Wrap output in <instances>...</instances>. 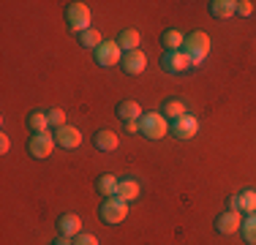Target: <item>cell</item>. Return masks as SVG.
<instances>
[{
  "label": "cell",
  "mask_w": 256,
  "mask_h": 245,
  "mask_svg": "<svg viewBox=\"0 0 256 245\" xmlns=\"http://www.w3.org/2000/svg\"><path fill=\"white\" fill-rule=\"evenodd\" d=\"M66 22H68V28L74 30V33L82 36L84 30H90L93 14H90V8L84 3H68V8H66Z\"/></svg>",
  "instance_id": "obj_3"
},
{
  "label": "cell",
  "mask_w": 256,
  "mask_h": 245,
  "mask_svg": "<svg viewBox=\"0 0 256 245\" xmlns=\"http://www.w3.org/2000/svg\"><path fill=\"white\" fill-rule=\"evenodd\" d=\"M8 147H11V139L6 136V134H3V136H0V152H3V156H6V152H8Z\"/></svg>",
  "instance_id": "obj_28"
},
{
  "label": "cell",
  "mask_w": 256,
  "mask_h": 245,
  "mask_svg": "<svg viewBox=\"0 0 256 245\" xmlns=\"http://www.w3.org/2000/svg\"><path fill=\"white\" fill-rule=\"evenodd\" d=\"M161 68L166 71V74H182V71H188L191 68V60H188V54L182 52H166L161 58Z\"/></svg>",
  "instance_id": "obj_8"
},
{
  "label": "cell",
  "mask_w": 256,
  "mask_h": 245,
  "mask_svg": "<svg viewBox=\"0 0 256 245\" xmlns=\"http://www.w3.org/2000/svg\"><path fill=\"white\" fill-rule=\"evenodd\" d=\"M240 232H242V240H246L248 245H256V212H251V216L242 220Z\"/></svg>",
  "instance_id": "obj_22"
},
{
  "label": "cell",
  "mask_w": 256,
  "mask_h": 245,
  "mask_svg": "<svg viewBox=\"0 0 256 245\" xmlns=\"http://www.w3.org/2000/svg\"><path fill=\"white\" fill-rule=\"evenodd\" d=\"M123 71L126 74H131V76H139L144 68H148V58H144V52L142 49H134V52H126L123 54Z\"/></svg>",
  "instance_id": "obj_9"
},
{
  "label": "cell",
  "mask_w": 256,
  "mask_h": 245,
  "mask_svg": "<svg viewBox=\"0 0 256 245\" xmlns=\"http://www.w3.org/2000/svg\"><path fill=\"white\" fill-rule=\"evenodd\" d=\"M139 134L148 139H153V142H158V139H164L169 134V120L164 118L161 112H148L142 114V120H139Z\"/></svg>",
  "instance_id": "obj_2"
},
{
  "label": "cell",
  "mask_w": 256,
  "mask_h": 245,
  "mask_svg": "<svg viewBox=\"0 0 256 245\" xmlns=\"http://www.w3.org/2000/svg\"><path fill=\"white\" fill-rule=\"evenodd\" d=\"M161 44L166 46V52H180L182 44H186V36H182L180 30H166V33L161 36Z\"/></svg>",
  "instance_id": "obj_18"
},
{
  "label": "cell",
  "mask_w": 256,
  "mask_h": 245,
  "mask_svg": "<svg viewBox=\"0 0 256 245\" xmlns=\"http://www.w3.org/2000/svg\"><path fill=\"white\" fill-rule=\"evenodd\" d=\"M237 199H240V210H246L248 216H251V212H256V191H254V188L242 191Z\"/></svg>",
  "instance_id": "obj_24"
},
{
  "label": "cell",
  "mask_w": 256,
  "mask_h": 245,
  "mask_svg": "<svg viewBox=\"0 0 256 245\" xmlns=\"http://www.w3.org/2000/svg\"><path fill=\"white\" fill-rule=\"evenodd\" d=\"M54 144H58V139H54L50 131H44V134H33V136H30V142H28V152H30L33 158H38V161H44V158H50V156H52Z\"/></svg>",
  "instance_id": "obj_5"
},
{
  "label": "cell",
  "mask_w": 256,
  "mask_h": 245,
  "mask_svg": "<svg viewBox=\"0 0 256 245\" xmlns=\"http://www.w3.org/2000/svg\"><path fill=\"white\" fill-rule=\"evenodd\" d=\"M54 139H58V144L63 147V150H76L79 144H82V134H79V128L74 126H63L54 131Z\"/></svg>",
  "instance_id": "obj_10"
},
{
  "label": "cell",
  "mask_w": 256,
  "mask_h": 245,
  "mask_svg": "<svg viewBox=\"0 0 256 245\" xmlns=\"http://www.w3.org/2000/svg\"><path fill=\"white\" fill-rule=\"evenodd\" d=\"M58 232L63 237H76L82 234V218L74 216V212H66V216L58 218Z\"/></svg>",
  "instance_id": "obj_11"
},
{
  "label": "cell",
  "mask_w": 256,
  "mask_h": 245,
  "mask_svg": "<svg viewBox=\"0 0 256 245\" xmlns=\"http://www.w3.org/2000/svg\"><path fill=\"white\" fill-rule=\"evenodd\" d=\"M98 216L104 224H109V226H118V224H123L126 216H128V202L123 199H118V196H112V199H106L101 204V210H98Z\"/></svg>",
  "instance_id": "obj_4"
},
{
  "label": "cell",
  "mask_w": 256,
  "mask_h": 245,
  "mask_svg": "<svg viewBox=\"0 0 256 245\" xmlns=\"http://www.w3.org/2000/svg\"><path fill=\"white\" fill-rule=\"evenodd\" d=\"M118 199H123V202H134L139 196V182L136 180H131V177H126V180H120L118 182Z\"/></svg>",
  "instance_id": "obj_16"
},
{
  "label": "cell",
  "mask_w": 256,
  "mask_h": 245,
  "mask_svg": "<svg viewBox=\"0 0 256 245\" xmlns=\"http://www.w3.org/2000/svg\"><path fill=\"white\" fill-rule=\"evenodd\" d=\"M142 106H139L136 101H123L118 106V118L123 120V122H131V120H142Z\"/></svg>",
  "instance_id": "obj_14"
},
{
  "label": "cell",
  "mask_w": 256,
  "mask_h": 245,
  "mask_svg": "<svg viewBox=\"0 0 256 245\" xmlns=\"http://www.w3.org/2000/svg\"><path fill=\"white\" fill-rule=\"evenodd\" d=\"M54 245H74V237H63V234H60Z\"/></svg>",
  "instance_id": "obj_30"
},
{
  "label": "cell",
  "mask_w": 256,
  "mask_h": 245,
  "mask_svg": "<svg viewBox=\"0 0 256 245\" xmlns=\"http://www.w3.org/2000/svg\"><path fill=\"white\" fill-rule=\"evenodd\" d=\"M240 226H242L240 212L226 210L224 216H218V218H216V229L221 232V234H234V232H240Z\"/></svg>",
  "instance_id": "obj_12"
},
{
  "label": "cell",
  "mask_w": 256,
  "mask_h": 245,
  "mask_svg": "<svg viewBox=\"0 0 256 245\" xmlns=\"http://www.w3.org/2000/svg\"><path fill=\"white\" fill-rule=\"evenodd\" d=\"M46 114H50V126L54 128V131L66 126V112L63 109H52V112H46Z\"/></svg>",
  "instance_id": "obj_25"
},
{
  "label": "cell",
  "mask_w": 256,
  "mask_h": 245,
  "mask_svg": "<svg viewBox=\"0 0 256 245\" xmlns=\"http://www.w3.org/2000/svg\"><path fill=\"white\" fill-rule=\"evenodd\" d=\"M237 14H240V16H251L254 14V3H251V0H240V3H237Z\"/></svg>",
  "instance_id": "obj_27"
},
{
  "label": "cell",
  "mask_w": 256,
  "mask_h": 245,
  "mask_svg": "<svg viewBox=\"0 0 256 245\" xmlns=\"http://www.w3.org/2000/svg\"><path fill=\"white\" fill-rule=\"evenodd\" d=\"M114 41H118L120 49H126V52H134V49H139V41H142V36H139V30L128 28V30H123V33H120Z\"/></svg>",
  "instance_id": "obj_15"
},
{
  "label": "cell",
  "mask_w": 256,
  "mask_h": 245,
  "mask_svg": "<svg viewBox=\"0 0 256 245\" xmlns=\"http://www.w3.org/2000/svg\"><path fill=\"white\" fill-rule=\"evenodd\" d=\"M210 36L202 33V30H194L191 36H186V44H182V52L188 54V60H191V68L194 66H202L204 58L210 54Z\"/></svg>",
  "instance_id": "obj_1"
},
{
  "label": "cell",
  "mask_w": 256,
  "mask_h": 245,
  "mask_svg": "<svg viewBox=\"0 0 256 245\" xmlns=\"http://www.w3.org/2000/svg\"><path fill=\"white\" fill-rule=\"evenodd\" d=\"M126 128L131 134H139V120H131V122H126Z\"/></svg>",
  "instance_id": "obj_29"
},
{
  "label": "cell",
  "mask_w": 256,
  "mask_h": 245,
  "mask_svg": "<svg viewBox=\"0 0 256 245\" xmlns=\"http://www.w3.org/2000/svg\"><path fill=\"white\" fill-rule=\"evenodd\" d=\"M28 126H30V131H33V134H44L46 128H50V114H46V112H30Z\"/></svg>",
  "instance_id": "obj_20"
},
{
  "label": "cell",
  "mask_w": 256,
  "mask_h": 245,
  "mask_svg": "<svg viewBox=\"0 0 256 245\" xmlns=\"http://www.w3.org/2000/svg\"><path fill=\"white\" fill-rule=\"evenodd\" d=\"M210 14L218 16V20H229V16L237 14V3H234V0H212V3H210Z\"/></svg>",
  "instance_id": "obj_13"
},
{
  "label": "cell",
  "mask_w": 256,
  "mask_h": 245,
  "mask_svg": "<svg viewBox=\"0 0 256 245\" xmlns=\"http://www.w3.org/2000/svg\"><path fill=\"white\" fill-rule=\"evenodd\" d=\"M96 63L104 66V68H112V66L123 63V49L118 46V41H104V44L96 49Z\"/></svg>",
  "instance_id": "obj_7"
},
{
  "label": "cell",
  "mask_w": 256,
  "mask_h": 245,
  "mask_svg": "<svg viewBox=\"0 0 256 245\" xmlns=\"http://www.w3.org/2000/svg\"><path fill=\"white\" fill-rule=\"evenodd\" d=\"M96 147L104 152H112V150H118V144H120V139H118V134H112V131H98L96 134Z\"/></svg>",
  "instance_id": "obj_17"
},
{
  "label": "cell",
  "mask_w": 256,
  "mask_h": 245,
  "mask_svg": "<svg viewBox=\"0 0 256 245\" xmlns=\"http://www.w3.org/2000/svg\"><path fill=\"white\" fill-rule=\"evenodd\" d=\"M118 177L114 174H101L98 177V182H96V188H98V194L101 196H106V199H112L114 194H118Z\"/></svg>",
  "instance_id": "obj_19"
},
{
  "label": "cell",
  "mask_w": 256,
  "mask_h": 245,
  "mask_svg": "<svg viewBox=\"0 0 256 245\" xmlns=\"http://www.w3.org/2000/svg\"><path fill=\"white\" fill-rule=\"evenodd\" d=\"M169 131H172L174 139H180V142H188V139H194V136L199 134V120L194 118V114H182V118L172 120Z\"/></svg>",
  "instance_id": "obj_6"
},
{
  "label": "cell",
  "mask_w": 256,
  "mask_h": 245,
  "mask_svg": "<svg viewBox=\"0 0 256 245\" xmlns=\"http://www.w3.org/2000/svg\"><path fill=\"white\" fill-rule=\"evenodd\" d=\"M74 245H98V240L93 234H88V232H82V234L74 237Z\"/></svg>",
  "instance_id": "obj_26"
},
{
  "label": "cell",
  "mask_w": 256,
  "mask_h": 245,
  "mask_svg": "<svg viewBox=\"0 0 256 245\" xmlns=\"http://www.w3.org/2000/svg\"><path fill=\"white\" fill-rule=\"evenodd\" d=\"M161 114H164V118L169 114L172 120H178V118H182V114H188V109H186V104H182V101H174V98H172V101L164 104V112Z\"/></svg>",
  "instance_id": "obj_23"
},
{
  "label": "cell",
  "mask_w": 256,
  "mask_h": 245,
  "mask_svg": "<svg viewBox=\"0 0 256 245\" xmlns=\"http://www.w3.org/2000/svg\"><path fill=\"white\" fill-rule=\"evenodd\" d=\"M79 44H82L84 49H93V52H96V49L104 44V41H101V33H98V30L90 28V30H84V33L79 36Z\"/></svg>",
  "instance_id": "obj_21"
}]
</instances>
